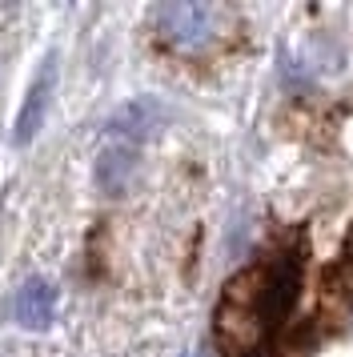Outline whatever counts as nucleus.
Listing matches in <instances>:
<instances>
[{
    "instance_id": "obj_1",
    "label": "nucleus",
    "mask_w": 353,
    "mask_h": 357,
    "mask_svg": "<svg viewBox=\"0 0 353 357\" xmlns=\"http://www.w3.org/2000/svg\"><path fill=\"white\" fill-rule=\"evenodd\" d=\"M157 29L169 45L193 52V49H205L209 40L221 33V13L213 4H193V0L165 4V8H157Z\"/></svg>"
},
{
    "instance_id": "obj_2",
    "label": "nucleus",
    "mask_w": 353,
    "mask_h": 357,
    "mask_svg": "<svg viewBox=\"0 0 353 357\" xmlns=\"http://www.w3.org/2000/svg\"><path fill=\"white\" fill-rule=\"evenodd\" d=\"M52 93H57V56L48 52L45 65L36 68V77H32L24 100H20V113H16V125H13V145L36 141V132H40V125L48 116V105H52Z\"/></svg>"
},
{
    "instance_id": "obj_3",
    "label": "nucleus",
    "mask_w": 353,
    "mask_h": 357,
    "mask_svg": "<svg viewBox=\"0 0 353 357\" xmlns=\"http://www.w3.org/2000/svg\"><path fill=\"white\" fill-rule=\"evenodd\" d=\"M13 317L20 329L45 333L52 325V317H57V285L45 281V277H29L13 297Z\"/></svg>"
},
{
    "instance_id": "obj_4",
    "label": "nucleus",
    "mask_w": 353,
    "mask_h": 357,
    "mask_svg": "<svg viewBox=\"0 0 353 357\" xmlns=\"http://www.w3.org/2000/svg\"><path fill=\"white\" fill-rule=\"evenodd\" d=\"M165 105L153 97H137L128 100L125 109H117V113L109 116V125L105 129L112 132V137H121V145H133V141H144V137H153V132L165 125Z\"/></svg>"
},
{
    "instance_id": "obj_5",
    "label": "nucleus",
    "mask_w": 353,
    "mask_h": 357,
    "mask_svg": "<svg viewBox=\"0 0 353 357\" xmlns=\"http://www.w3.org/2000/svg\"><path fill=\"white\" fill-rule=\"evenodd\" d=\"M137 177V149L133 145H121V141H112L96 153V165H93V181L100 193H125L128 185Z\"/></svg>"
},
{
    "instance_id": "obj_6",
    "label": "nucleus",
    "mask_w": 353,
    "mask_h": 357,
    "mask_svg": "<svg viewBox=\"0 0 353 357\" xmlns=\"http://www.w3.org/2000/svg\"><path fill=\"white\" fill-rule=\"evenodd\" d=\"M345 257L353 261V229H350V241H345Z\"/></svg>"
}]
</instances>
